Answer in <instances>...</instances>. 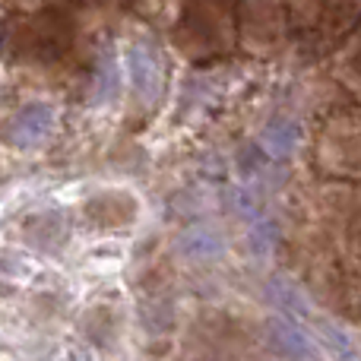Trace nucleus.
<instances>
[{
    "mask_svg": "<svg viewBox=\"0 0 361 361\" xmlns=\"http://www.w3.org/2000/svg\"><path fill=\"white\" fill-rule=\"evenodd\" d=\"M288 19L301 44L324 51L361 19V0H288Z\"/></svg>",
    "mask_w": 361,
    "mask_h": 361,
    "instance_id": "nucleus-1",
    "label": "nucleus"
},
{
    "mask_svg": "<svg viewBox=\"0 0 361 361\" xmlns=\"http://www.w3.org/2000/svg\"><path fill=\"white\" fill-rule=\"evenodd\" d=\"M267 339L273 352H279L286 361H320V352L314 339L301 326H295L288 317H269L267 320Z\"/></svg>",
    "mask_w": 361,
    "mask_h": 361,
    "instance_id": "nucleus-2",
    "label": "nucleus"
},
{
    "mask_svg": "<svg viewBox=\"0 0 361 361\" xmlns=\"http://www.w3.org/2000/svg\"><path fill=\"white\" fill-rule=\"evenodd\" d=\"M127 67H130L133 89L146 102H156L159 92H162V63H159V54L152 51V44L146 42L133 44L130 54H127Z\"/></svg>",
    "mask_w": 361,
    "mask_h": 361,
    "instance_id": "nucleus-3",
    "label": "nucleus"
},
{
    "mask_svg": "<svg viewBox=\"0 0 361 361\" xmlns=\"http://www.w3.org/2000/svg\"><path fill=\"white\" fill-rule=\"evenodd\" d=\"M51 130H54V111H51L48 105H42V102H35V105H25L23 111L16 114L13 127H10L13 140H16L19 146L42 143V140L51 137Z\"/></svg>",
    "mask_w": 361,
    "mask_h": 361,
    "instance_id": "nucleus-4",
    "label": "nucleus"
},
{
    "mask_svg": "<svg viewBox=\"0 0 361 361\" xmlns=\"http://www.w3.org/2000/svg\"><path fill=\"white\" fill-rule=\"evenodd\" d=\"M178 247L190 260H212V257H219L225 250V238L212 225L197 222V225H187L178 235Z\"/></svg>",
    "mask_w": 361,
    "mask_h": 361,
    "instance_id": "nucleus-5",
    "label": "nucleus"
},
{
    "mask_svg": "<svg viewBox=\"0 0 361 361\" xmlns=\"http://www.w3.org/2000/svg\"><path fill=\"white\" fill-rule=\"evenodd\" d=\"M298 137H301V127L288 118H279V121H269V124L263 127L260 143L273 159H288L292 149L298 146Z\"/></svg>",
    "mask_w": 361,
    "mask_h": 361,
    "instance_id": "nucleus-6",
    "label": "nucleus"
},
{
    "mask_svg": "<svg viewBox=\"0 0 361 361\" xmlns=\"http://www.w3.org/2000/svg\"><path fill=\"white\" fill-rule=\"evenodd\" d=\"M267 292H269V301H273V305L279 307L282 314H288V317H298V320L311 317V307H307V301L301 298V292L288 279H279V276H273V279H269V286H267Z\"/></svg>",
    "mask_w": 361,
    "mask_h": 361,
    "instance_id": "nucleus-7",
    "label": "nucleus"
},
{
    "mask_svg": "<svg viewBox=\"0 0 361 361\" xmlns=\"http://www.w3.org/2000/svg\"><path fill=\"white\" fill-rule=\"evenodd\" d=\"M314 330L320 336V345H326V352L336 361H358V349L345 330H339L330 320H314Z\"/></svg>",
    "mask_w": 361,
    "mask_h": 361,
    "instance_id": "nucleus-8",
    "label": "nucleus"
},
{
    "mask_svg": "<svg viewBox=\"0 0 361 361\" xmlns=\"http://www.w3.org/2000/svg\"><path fill=\"white\" fill-rule=\"evenodd\" d=\"M99 102H105L108 95L114 92V61L111 57H108L105 63H102V70H99Z\"/></svg>",
    "mask_w": 361,
    "mask_h": 361,
    "instance_id": "nucleus-9",
    "label": "nucleus"
},
{
    "mask_svg": "<svg viewBox=\"0 0 361 361\" xmlns=\"http://www.w3.org/2000/svg\"><path fill=\"white\" fill-rule=\"evenodd\" d=\"M358 61H361V57H358Z\"/></svg>",
    "mask_w": 361,
    "mask_h": 361,
    "instance_id": "nucleus-10",
    "label": "nucleus"
}]
</instances>
